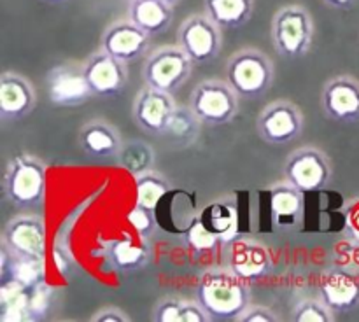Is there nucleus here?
Segmentation results:
<instances>
[{
  "instance_id": "1",
  "label": "nucleus",
  "mask_w": 359,
  "mask_h": 322,
  "mask_svg": "<svg viewBox=\"0 0 359 322\" xmlns=\"http://www.w3.org/2000/svg\"><path fill=\"white\" fill-rule=\"evenodd\" d=\"M196 300L210 318H238L249 304V290L233 272H209L196 286Z\"/></svg>"
},
{
  "instance_id": "2",
  "label": "nucleus",
  "mask_w": 359,
  "mask_h": 322,
  "mask_svg": "<svg viewBox=\"0 0 359 322\" xmlns=\"http://www.w3.org/2000/svg\"><path fill=\"white\" fill-rule=\"evenodd\" d=\"M272 38L276 51L284 58L307 55L314 41V21L302 6L280 7L272 20Z\"/></svg>"
},
{
  "instance_id": "3",
  "label": "nucleus",
  "mask_w": 359,
  "mask_h": 322,
  "mask_svg": "<svg viewBox=\"0 0 359 322\" xmlns=\"http://www.w3.org/2000/svg\"><path fill=\"white\" fill-rule=\"evenodd\" d=\"M226 80L241 98L259 97L272 86V62L258 49H242L228 62Z\"/></svg>"
},
{
  "instance_id": "4",
  "label": "nucleus",
  "mask_w": 359,
  "mask_h": 322,
  "mask_svg": "<svg viewBox=\"0 0 359 322\" xmlns=\"http://www.w3.org/2000/svg\"><path fill=\"white\" fill-rule=\"evenodd\" d=\"M4 189L14 205L34 206L42 202L46 192V168L34 156L20 154L7 164Z\"/></svg>"
},
{
  "instance_id": "5",
  "label": "nucleus",
  "mask_w": 359,
  "mask_h": 322,
  "mask_svg": "<svg viewBox=\"0 0 359 322\" xmlns=\"http://www.w3.org/2000/svg\"><path fill=\"white\" fill-rule=\"evenodd\" d=\"M191 111L207 125H226L238 112V94L228 80H203L193 90Z\"/></svg>"
},
{
  "instance_id": "6",
  "label": "nucleus",
  "mask_w": 359,
  "mask_h": 322,
  "mask_svg": "<svg viewBox=\"0 0 359 322\" xmlns=\"http://www.w3.org/2000/svg\"><path fill=\"white\" fill-rule=\"evenodd\" d=\"M193 62L179 46L160 48L144 63V80L154 90L174 93L188 80Z\"/></svg>"
},
{
  "instance_id": "7",
  "label": "nucleus",
  "mask_w": 359,
  "mask_h": 322,
  "mask_svg": "<svg viewBox=\"0 0 359 322\" xmlns=\"http://www.w3.org/2000/svg\"><path fill=\"white\" fill-rule=\"evenodd\" d=\"M177 42L193 63H207L219 55L223 35L221 28L205 13L191 14L182 21Z\"/></svg>"
},
{
  "instance_id": "8",
  "label": "nucleus",
  "mask_w": 359,
  "mask_h": 322,
  "mask_svg": "<svg viewBox=\"0 0 359 322\" xmlns=\"http://www.w3.org/2000/svg\"><path fill=\"white\" fill-rule=\"evenodd\" d=\"M284 174L286 181L294 188L311 192L328 186L332 178V164L323 150L316 147H302L286 161Z\"/></svg>"
},
{
  "instance_id": "9",
  "label": "nucleus",
  "mask_w": 359,
  "mask_h": 322,
  "mask_svg": "<svg viewBox=\"0 0 359 322\" xmlns=\"http://www.w3.org/2000/svg\"><path fill=\"white\" fill-rule=\"evenodd\" d=\"M304 130L300 108L287 100H279L263 108L258 118V133L269 144H290Z\"/></svg>"
},
{
  "instance_id": "10",
  "label": "nucleus",
  "mask_w": 359,
  "mask_h": 322,
  "mask_svg": "<svg viewBox=\"0 0 359 322\" xmlns=\"http://www.w3.org/2000/svg\"><path fill=\"white\" fill-rule=\"evenodd\" d=\"M46 223L37 216H21L4 230L2 245L21 258L46 259Z\"/></svg>"
},
{
  "instance_id": "11",
  "label": "nucleus",
  "mask_w": 359,
  "mask_h": 322,
  "mask_svg": "<svg viewBox=\"0 0 359 322\" xmlns=\"http://www.w3.org/2000/svg\"><path fill=\"white\" fill-rule=\"evenodd\" d=\"M175 111V102L172 93L154 90V88L146 86L139 91L135 102H133V119L142 128L144 132L160 133L167 132L168 121Z\"/></svg>"
},
{
  "instance_id": "12",
  "label": "nucleus",
  "mask_w": 359,
  "mask_h": 322,
  "mask_svg": "<svg viewBox=\"0 0 359 322\" xmlns=\"http://www.w3.org/2000/svg\"><path fill=\"white\" fill-rule=\"evenodd\" d=\"M83 69L95 97H114L128 83L126 63L111 56L104 49L91 56Z\"/></svg>"
},
{
  "instance_id": "13",
  "label": "nucleus",
  "mask_w": 359,
  "mask_h": 322,
  "mask_svg": "<svg viewBox=\"0 0 359 322\" xmlns=\"http://www.w3.org/2000/svg\"><path fill=\"white\" fill-rule=\"evenodd\" d=\"M48 97L51 104L69 107L93 97L83 66L58 65L48 76Z\"/></svg>"
},
{
  "instance_id": "14",
  "label": "nucleus",
  "mask_w": 359,
  "mask_h": 322,
  "mask_svg": "<svg viewBox=\"0 0 359 322\" xmlns=\"http://www.w3.org/2000/svg\"><path fill=\"white\" fill-rule=\"evenodd\" d=\"M321 104L326 114L335 121H359V80L351 76L330 79L323 90Z\"/></svg>"
},
{
  "instance_id": "15",
  "label": "nucleus",
  "mask_w": 359,
  "mask_h": 322,
  "mask_svg": "<svg viewBox=\"0 0 359 322\" xmlns=\"http://www.w3.org/2000/svg\"><path fill=\"white\" fill-rule=\"evenodd\" d=\"M151 35L132 20H121L107 27L102 35V49L114 58L128 63L146 52Z\"/></svg>"
},
{
  "instance_id": "16",
  "label": "nucleus",
  "mask_w": 359,
  "mask_h": 322,
  "mask_svg": "<svg viewBox=\"0 0 359 322\" xmlns=\"http://www.w3.org/2000/svg\"><path fill=\"white\" fill-rule=\"evenodd\" d=\"M35 105V91L30 80L14 72L0 76V118L16 121L30 114Z\"/></svg>"
},
{
  "instance_id": "17",
  "label": "nucleus",
  "mask_w": 359,
  "mask_h": 322,
  "mask_svg": "<svg viewBox=\"0 0 359 322\" xmlns=\"http://www.w3.org/2000/svg\"><path fill=\"white\" fill-rule=\"evenodd\" d=\"M319 290L333 312H351L359 307V276L354 273L333 270L323 276Z\"/></svg>"
},
{
  "instance_id": "18",
  "label": "nucleus",
  "mask_w": 359,
  "mask_h": 322,
  "mask_svg": "<svg viewBox=\"0 0 359 322\" xmlns=\"http://www.w3.org/2000/svg\"><path fill=\"white\" fill-rule=\"evenodd\" d=\"M290 182H280L270 191V212L277 227H293L304 212V196Z\"/></svg>"
},
{
  "instance_id": "19",
  "label": "nucleus",
  "mask_w": 359,
  "mask_h": 322,
  "mask_svg": "<svg viewBox=\"0 0 359 322\" xmlns=\"http://www.w3.org/2000/svg\"><path fill=\"white\" fill-rule=\"evenodd\" d=\"M128 20L146 34L156 35L170 27L174 20V7L163 0H130Z\"/></svg>"
},
{
  "instance_id": "20",
  "label": "nucleus",
  "mask_w": 359,
  "mask_h": 322,
  "mask_svg": "<svg viewBox=\"0 0 359 322\" xmlns=\"http://www.w3.org/2000/svg\"><path fill=\"white\" fill-rule=\"evenodd\" d=\"M270 268V255L263 245L242 240L235 245L231 254V272L244 280L258 279Z\"/></svg>"
},
{
  "instance_id": "21",
  "label": "nucleus",
  "mask_w": 359,
  "mask_h": 322,
  "mask_svg": "<svg viewBox=\"0 0 359 322\" xmlns=\"http://www.w3.org/2000/svg\"><path fill=\"white\" fill-rule=\"evenodd\" d=\"M203 9L221 30H231L251 20L255 0H203Z\"/></svg>"
},
{
  "instance_id": "22",
  "label": "nucleus",
  "mask_w": 359,
  "mask_h": 322,
  "mask_svg": "<svg viewBox=\"0 0 359 322\" xmlns=\"http://www.w3.org/2000/svg\"><path fill=\"white\" fill-rule=\"evenodd\" d=\"M79 144L93 156H111L121 149V139L112 125L105 121H90L79 132Z\"/></svg>"
},
{
  "instance_id": "23",
  "label": "nucleus",
  "mask_w": 359,
  "mask_h": 322,
  "mask_svg": "<svg viewBox=\"0 0 359 322\" xmlns=\"http://www.w3.org/2000/svg\"><path fill=\"white\" fill-rule=\"evenodd\" d=\"M0 318L4 322L34 321L30 314V289L13 279H4L0 287Z\"/></svg>"
},
{
  "instance_id": "24",
  "label": "nucleus",
  "mask_w": 359,
  "mask_h": 322,
  "mask_svg": "<svg viewBox=\"0 0 359 322\" xmlns=\"http://www.w3.org/2000/svg\"><path fill=\"white\" fill-rule=\"evenodd\" d=\"M200 220L217 234L219 241H231L237 237L238 216L233 203H212L200 214Z\"/></svg>"
},
{
  "instance_id": "25",
  "label": "nucleus",
  "mask_w": 359,
  "mask_h": 322,
  "mask_svg": "<svg viewBox=\"0 0 359 322\" xmlns=\"http://www.w3.org/2000/svg\"><path fill=\"white\" fill-rule=\"evenodd\" d=\"M109 258L118 270H135L146 265L149 251L133 238L121 237L111 241Z\"/></svg>"
},
{
  "instance_id": "26",
  "label": "nucleus",
  "mask_w": 359,
  "mask_h": 322,
  "mask_svg": "<svg viewBox=\"0 0 359 322\" xmlns=\"http://www.w3.org/2000/svg\"><path fill=\"white\" fill-rule=\"evenodd\" d=\"M167 191L168 186L163 177L153 174V172L139 174L135 181V205L154 212Z\"/></svg>"
},
{
  "instance_id": "27",
  "label": "nucleus",
  "mask_w": 359,
  "mask_h": 322,
  "mask_svg": "<svg viewBox=\"0 0 359 322\" xmlns=\"http://www.w3.org/2000/svg\"><path fill=\"white\" fill-rule=\"evenodd\" d=\"M200 119L196 118L195 112L189 108H177L175 107L174 114H172L170 121H168L167 132L168 135H174L177 139H191L198 133V125Z\"/></svg>"
},
{
  "instance_id": "28",
  "label": "nucleus",
  "mask_w": 359,
  "mask_h": 322,
  "mask_svg": "<svg viewBox=\"0 0 359 322\" xmlns=\"http://www.w3.org/2000/svg\"><path fill=\"white\" fill-rule=\"evenodd\" d=\"M335 312L319 300H305L294 308L293 318L297 322H332Z\"/></svg>"
},
{
  "instance_id": "29",
  "label": "nucleus",
  "mask_w": 359,
  "mask_h": 322,
  "mask_svg": "<svg viewBox=\"0 0 359 322\" xmlns=\"http://www.w3.org/2000/svg\"><path fill=\"white\" fill-rule=\"evenodd\" d=\"M121 163L133 174H144L153 163V153L144 144H130L121 150Z\"/></svg>"
},
{
  "instance_id": "30",
  "label": "nucleus",
  "mask_w": 359,
  "mask_h": 322,
  "mask_svg": "<svg viewBox=\"0 0 359 322\" xmlns=\"http://www.w3.org/2000/svg\"><path fill=\"white\" fill-rule=\"evenodd\" d=\"M186 240H188V244L191 245L195 251H209V248L216 247L219 238H217V234L212 233L198 217V219L189 226Z\"/></svg>"
},
{
  "instance_id": "31",
  "label": "nucleus",
  "mask_w": 359,
  "mask_h": 322,
  "mask_svg": "<svg viewBox=\"0 0 359 322\" xmlns=\"http://www.w3.org/2000/svg\"><path fill=\"white\" fill-rule=\"evenodd\" d=\"M184 307L186 301L177 298H165L156 304L153 317L158 322H184Z\"/></svg>"
},
{
  "instance_id": "32",
  "label": "nucleus",
  "mask_w": 359,
  "mask_h": 322,
  "mask_svg": "<svg viewBox=\"0 0 359 322\" xmlns=\"http://www.w3.org/2000/svg\"><path fill=\"white\" fill-rule=\"evenodd\" d=\"M51 298H53V290H51V287L46 286V282L32 287L30 289V314H32V317H34V321L46 317V314L49 312V307H51Z\"/></svg>"
},
{
  "instance_id": "33",
  "label": "nucleus",
  "mask_w": 359,
  "mask_h": 322,
  "mask_svg": "<svg viewBox=\"0 0 359 322\" xmlns=\"http://www.w3.org/2000/svg\"><path fill=\"white\" fill-rule=\"evenodd\" d=\"M126 220H128L130 226H132L140 237H147V234L154 230L153 212L142 209V206H133V210H130V212L126 214Z\"/></svg>"
},
{
  "instance_id": "34",
  "label": "nucleus",
  "mask_w": 359,
  "mask_h": 322,
  "mask_svg": "<svg viewBox=\"0 0 359 322\" xmlns=\"http://www.w3.org/2000/svg\"><path fill=\"white\" fill-rule=\"evenodd\" d=\"M241 322H276L277 315L265 307H248L244 314L237 318Z\"/></svg>"
},
{
  "instance_id": "35",
  "label": "nucleus",
  "mask_w": 359,
  "mask_h": 322,
  "mask_svg": "<svg viewBox=\"0 0 359 322\" xmlns=\"http://www.w3.org/2000/svg\"><path fill=\"white\" fill-rule=\"evenodd\" d=\"M91 321H100V322H125L128 321V315L121 314L118 308H104L102 312L95 314Z\"/></svg>"
},
{
  "instance_id": "36",
  "label": "nucleus",
  "mask_w": 359,
  "mask_h": 322,
  "mask_svg": "<svg viewBox=\"0 0 359 322\" xmlns=\"http://www.w3.org/2000/svg\"><path fill=\"white\" fill-rule=\"evenodd\" d=\"M347 230L353 240L359 241V202L349 206V219H347Z\"/></svg>"
},
{
  "instance_id": "37",
  "label": "nucleus",
  "mask_w": 359,
  "mask_h": 322,
  "mask_svg": "<svg viewBox=\"0 0 359 322\" xmlns=\"http://www.w3.org/2000/svg\"><path fill=\"white\" fill-rule=\"evenodd\" d=\"M53 259H55V265L58 266L60 273L65 275L70 270V265H72V258H70L69 252L63 251V248L60 247H55V251H53Z\"/></svg>"
},
{
  "instance_id": "38",
  "label": "nucleus",
  "mask_w": 359,
  "mask_h": 322,
  "mask_svg": "<svg viewBox=\"0 0 359 322\" xmlns=\"http://www.w3.org/2000/svg\"><path fill=\"white\" fill-rule=\"evenodd\" d=\"M323 2H325L326 6L333 7V9L346 10V9H351V7H353L358 0H323Z\"/></svg>"
},
{
  "instance_id": "39",
  "label": "nucleus",
  "mask_w": 359,
  "mask_h": 322,
  "mask_svg": "<svg viewBox=\"0 0 359 322\" xmlns=\"http://www.w3.org/2000/svg\"><path fill=\"white\" fill-rule=\"evenodd\" d=\"M163 2H167V4H168V6L175 7V6H177V4H179V2H181V0H163Z\"/></svg>"
},
{
  "instance_id": "40",
  "label": "nucleus",
  "mask_w": 359,
  "mask_h": 322,
  "mask_svg": "<svg viewBox=\"0 0 359 322\" xmlns=\"http://www.w3.org/2000/svg\"><path fill=\"white\" fill-rule=\"evenodd\" d=\"M42 2H48V4H65L67 0H42Z\"/></svg>"
}]
</instances>
